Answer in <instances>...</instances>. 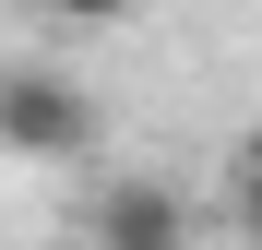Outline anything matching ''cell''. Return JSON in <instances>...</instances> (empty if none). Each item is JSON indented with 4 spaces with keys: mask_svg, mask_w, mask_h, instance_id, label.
Returning <instances> with one entry per match:
<instances>
[{
    "mask_svg": "<svg viewBox=\"0 0 262 250\" xmlns=\"http://www.w3.org/2000/svg\"><path fill=\"white\" fill-rule=\"evenodd\" d=\"M0 155L83 167V155H96V96H83L72 72H48V60H12V72H0Z\"/></svg>",
    "mask_w": 262,
    "mask_h": 250,
    "instance_id": "6da1fadb",
    "label": "cell"
},
{
    "mask_svg": "<svg viewBox=\"0 0 262 250\" xmlns=\"http://www.w3.org/2000/svg\"><path fill=\"white\" fill-rule=\"evenodd\" d=\"M83 250H203V215H191V191H179V179L131 167V179H107V191H96Z\"/></svg>",
    "mask_w": 262,
    "mask_h": 250,
    "instance_id": "7a4b0ae2",
    "label": "cell"
},
{
    "mask_svg": "<svg viewBox=\"0 0 262 250\" xmlns=\"http://www.w3.org/2000/svg\"><path fill=\"white\" fill-rule=\"evenodd\" d=\"M214 191H227V226L262 250V119H250V131L227 143V167H214Z\"/></svg>",
    "mask_w": 262,
    "mask_h": 250,
    "instance_id": "3957f363",
    "label": "cell"
}]
</instances>
